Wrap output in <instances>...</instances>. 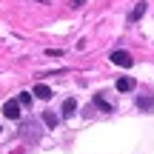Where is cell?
I'll use <instances>...</instances> for the list:
<instances>
[{"label":"cell","instance_id":"cell-9","mask_svg":"<svg viewBox=\"0 0 154 154\" xmlns=\"http://www.w3.org/2000/svg\"><path fill=\"white\" fill-rule=\"evenodd\" d=\"M17 100H20V106H29V103H32V94H29V91H20V94H17Z\"/></svg>","mask_w":154,"mask_h":154},{"label":"cell","instance_id":"cell-5","mask_svg":"<svg viewBox=\"0 0 154 154\" xmlns=\"http://www.w3.org/2000/svg\"><path fill=\"white\" fill-rule=\"evenodd\" d=\"M131 88H134L131 77H120V80H117V91H131Z\"/></svg>","mask_w":154,"mask_h":154},{"label":"cell","instance_id":"cell-1","mask_svg":"<svg viewBox=\"0 0 154 154\" xmlns=\"http://www.w3.org/2000/svg\"><path fill=\"white\" fill-rule=\"evenodd\" d=\"M111 63L120 66V69H131V66H134V57L128 54L126 49H114V51H111Z\"/></svg>","mask_w":154,"mask_h":154},{"label":"cell","instance_id":"cell-2","mask_svg":"<svg viewBox=\"0 0 154 154\" xmlns=\"http://www.w3.org/2000/svg\"><path fill=\"white\" fill-rule=\"evenodd\" d=\"M3 117H9V120H20V100H9V103H3Z\"/></svg>","mask_w":154,"mask_h":154},{"label":"cell","instance_id":"cell-4","mask_svg":"<svg viewBox=\"0 0 154 154\" xmlns=\"http://www.w3.org/2000/svg\"><path fill=\"white\" fill-rule=\"evenodd\" d=\"M34 97H40V100H51V88L49 86H43V83H40V86H34Z\"/></svg>","mask_w":154,"mask_h":154},{"label":"cell","instance_id":"cell-7","mask_svg":"<svg viewBox=\"0 0 154 154\" xmlns=\"http://www.w3.org/2000/svg\"><path fill=\"white\" fill-rule=\"evenodd\" d=\"M74 111H77V103H74V100H72V97L63 100V114L69 117V114H74Z\"/></svg>","mask_w":154,"mask_h":154},{"label":"cell","instance_id":"cell-3","mask_svg":"<svg viewBox=\"0 0 154 154\" xmlns=\"http://www.w3.org/2000/svg\"><path fill=\"white\" fill-rule=\"evenodd\" d=\"M137 109L140 111H151L154 109V97H151V94H140V97H137Z\"/></svg>","mask_w":154,"mask_h":154},{"label":"cell","instance_id":"cell-6","mask_svg":"<svg viewBox=\"0 0 154 154\" xmlns=\"http://www.w3.org/2000/svg\"><path fill=\"white\" fill-rule=\"evenodd\" d=\"M143 11H146V3H137V6H134V11H131V14H128V20H140V17H143Z\"/></svg>","mask_w":154,"mask_h":154},{"label":"cell","instance_id":"cell-10","mask_svg":"<svg viewBox=\"0 0 154 154\" xmlns=\"http://www.w3.org/2000/svg\"><path fill=\"white\" fill-rule=\"evenodd\" d=\"M94 103H97V106H100V109H103V111H111V103H106L103 97H94Z\"/></svg>","mask_w":154,"mask_h":154},{"label":"cell","instance_id":"cell-8","mask_svg":"<svg viewBox=\"0 0 154 154\" xmlns=\"http://www.w3.org/2000/svg\"><path fill=\"white\" fill-rule=\"evenodd\" d=\"M43 123H46L49 128H54V126H57V114H51V111H46V114H43Z\"/></svg>","mask_w":154,"mask_h":154}]
</instances>
